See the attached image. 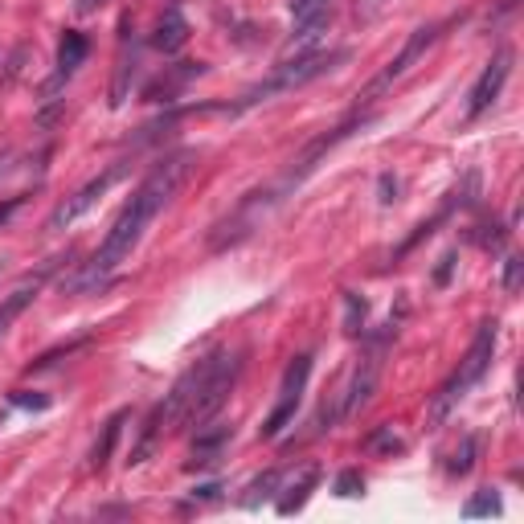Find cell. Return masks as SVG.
Returning <instances> with one entry per match:
<instances>
[{
  "instance_id": "cell-32",
  "label": "cell",
  "mask_w": 524,
  "mask_h": 524,
  "mask_svg": "<svg viewBox=\"0 0 524 524\" xmlns=\"http://www.w3.org/2000/svg\"><path fill=\"white\" fill-rule=\"evenodd\" d=\"M95 5H103V0H78V13H91Z\"/></svg>"
},
{
  "instance_id": "cell-23",
  "label": "cell",
  "mask_w": 524,
  "mask_h": 524,
  "mask_svg": "<svg viewBox=\"0 0 524 524\" xmlns=\"http://www.w3.org/2000/svg\"><path fill=\"white\" fill-rule=\"evenodd\" d=\"M361 492H365V475H361L357 467H344V471L336 475V496L353 500V496H361Z\"/></svg>"
},
{
  "instance_id": "cell-24",
  "label": "cell",
  "mask_w": 524,
  "mask_h": 524,
  "mask_svg": "<svg viewBox=\"0 0 524 524\" xmlns=\"http://www.w3.org/2000/svg\"><path fill=\"white\" fill-rule=\"evenodd\" d=\"M484 512H500V496L496 492H479L475 500H467L463 516H484Z\"/></svg>"
},
{
  "instance_id": "cell-3",
  "label": "cell",
  "mask_w": 524,
  "mask_h": 524,
  "mask_svg": "<svg viewBox=\"0 0 524 524\" xmlns=\"http://www.w3.org/2000/svg\"><path fill=\"white\" fill-rule=\"evenodd\" d=\"M492 357H496V320L488 324H479L471 348H467V357L459 361V369L439 385V393H434V402H430V422H447L451 410L467 398V393L484 381V373L492 369Z\"/></svg>"
},
{
  "instance_id": "cell-29",
  "label": "cell",
  "mask_w": 524,
  "mask_h": 524,
  "mask_svg": "<svg viewBox=\"0 0 524 524\" xmlns=\"http://www.w3.org/2000/svg\"><path fill=\"white\" fill-rule=\"evenodd\" d=\"M520 283V258H508V267H504V291H516Z\"/></svg>"
},
{
  "instance_id": "cell-28",
  "label": "cell",
  "mask_w": 524,
  "mask_h": 524,
  "mask_svg": "<svg viewBox=\"0 0 524 524\" xmlns=\"http://www.w3.org/2000/svg\"><path fill=\"white\" fill-rule=\"evenodd\" d=\"M13 402H17V406H29V410H46V406H50V398H41V393H17Z\"/></svg>"
},
{
  "instance_id": "cell-5",
  "label": "cell",
  "mask_w": 524,
  "mask_h": 524,
  "mask_svg": "<svg viewBox=\"0 0 524 524\" xmlns=\"http://www.w3.org/2000/svg\"><path fill=\"white\" fill-rule=\"evenodd\" d=\"M279 201H283V197H279L275 185L246 193V197H242V201L222 217V222H217V226L209 230V250H230V246L246 242L262 222H267V213H271Z\"/></svg>"
},
{
  "instance_id": "cell-10",
  "label": "cell",
  "mask_w": 524,
  "mask_h": 524,
  "mask_svg": "<svg viewBox=\"0 0 524 524\" xmlns=\"http://www.w3.org/2000/svg\"><path fill=\"white\" fill-rule=\"evenodd\" d=\"M508 74H512V50L500 46V50L492 54V62L484 66V74H479L475 86H471V95H467V119H479V115H484V111L504 95Z\"/></svg>"
},
{
  "instance_id": "cell-20",
  "label": "cell",
  "mask_w": 524,
  "mask_h": 524,
  "mask_svg": "<svg viewBox=\"0 0 524 524\" xmlns=\"http://www.w3.org/2000/svg\"><path fill=\"white\" fill-rule=\"evenodd\" d=\"M475 455H479V439H475V434H467V439L455 447V455H451L447 471H451V475H467V471L475 467Z\"/></svg>"
},
{
  "instance_id": "cell-8",
  "label": "cell",
  "mask_w": 524,
  "mask_h": 524,
  "mask_svg": "<svg viewBox=\"0 0 524 524\" xmlns=\"http://www.w3.org/2000/svg\"><path fill=\"white\" fill-rule=\"evenodd\" d=\"M434 41H439V25H418V29L406 37L402 54L393 58V62H389V66H385V70H381V74H377V78L365 86V91L357 95V115H369L365 107H369V103H377V99L389 91V86L398 82V78H402V74H406V70H410V66H414V62H418V58H422L430 46H434Z\"/></svg>"
},
{
  "instance_id": "cell-31",
  "label": "cell",
  "mask_w": 524,
  "mask_h": 524,
  "mask_svg": "<svg viewBox=\"0 0 524 524\" xmlns=\"http://www.w3.org/2000/svg\"><path fill=\"white\" fill-rule=\"evenodd\" d=\"M13 152H0V181H5V177H13Z\"/></svg>"
},
{
  "instance_id": "cell-22",
  "label": "cell",
  "mask_w": 524,
  "mask_h": 524,
  "mask_svg": "<svg viewBox=\"0 0 524 524\" xmlns=\"http://www.w3.org/2000/svg\"><path fill=\"white\" fill-rule=\"evenodd\" d=\"M275 488H279V471H267V475H262V479H254V484L246 488L250 496H246L242 504H246V508H258V504H262V500H267V496H271Z\"/></svg>"
},
{
  "instance_id": "cell-6",
  "label": "cell",
  "mask_w": 524,
  "mask_h": 524,
  "mask_svg": "<svg viewBox=\"0 0 524 524\" xmlns=\"http://www.w3.org/2000/svg\"><path fill=\"white\" fill-rule=\"evenodd\" d=\"M389 336H393V324H389V332H377V336L365 340V353H361L353 377H348V385H344L340 418H357V414L369 406L373 389H377V377H381V365H385L381 357H385V348H389Z\"/></svg>"
},
{
  "instance_id": "cell-15",
  "label": "cell",
  "mask_w": 524,
  "mask_h": 524,
  "mask_svg": "<svg viewBox=\"0 0 524 524\" xmlns=\"http://www.w3.org/2000/svg\"><path fill=\"white\" fill-rule=\"evenodd\" d=\"M185 41H189V21H185V13H181L177 5H172V9H164V17L156 21L152 46H156L160 54H177Z\"/></svg>"
},
{
  "instance_id": "cell-13",
  "label": "cell",
  "mask_w": 524,
  "mask_h": 524,
  "mask_svg": "<svg viewBox=\"0 0 524 524\" xmlns=\"http://www.w3.org/2000/svg\"><path fill=\"white\" fill-rule=\"evenodd\" d=\"M230 439H234V426H226V422H213V426L205 422V426H197L189 467H213L217 459H222V451H226Z\"/></svg>"
},
{
  "instance_id": "cell-2",
  "label": "cell",
  "mask_w": 524,
  "mask_h": 524,
  "mask_svg": "<svg viewBox=\"0 0 524 524\" xmlns=\"http://www.w3.org/2000/svg\"><path fill=\"white\" fill-rule=\"evenodd\" d=\"M340 62H348V50H312V54H295V58L279 62L262 82H254L230 111H246V107H258V103H271L275 95L299 91V86H308V82L324 78L328 70H336Z\"/></svg>"
},
{
  "instance_id": "cell-9",
  "label": "cell",
  "mask_w": 524,
  "mask_h": 524,
  "mask_svg": "<svg viewBox=\"0 0 524 524\" xmlns=\"http://www.w3.org/2000/svg\"><path fill=\"white\" fill-rule=\"evenodd\" d=\"M123 172H127V164H111L107 172H99V177L95 181H86L78 193H70L54 213H50V230H66V226H74L78 222V217L86 213V209H95L103 197H107V189L123 177Z\"/></svg>"
},
{
  "instance_id": "cell-21",
  "label": "cell",
  "mask_w": 524,
  "mask_h": 524,
  "mask_svg": "<svg viewBox=\"0 0 524 524\" xmlns=\"http://www.w3.org/2000/svg\"><path fill=\"white\" fill-rule=\"evenodd\" d=\"M365 451H377V455H393V451H406V443L393 434V426H381L377 434H369V443Z\"/></svg>"
},
{
  "instance_id": "cell-30",
  "label": "cell",
  "mask_w": 524,
  "mask_h": 524,
  "mask_svg": "<svg viewBox=\"0 0 524 524\" xmlns=\"http://www.w3.org/2000/svg\"><path fill=\"white\" fill-rule=\"evenodd\" d=\"M451 271H455V254H447V258H443V267L434 271V279H439V283H447V279H451Z\"/></svg>"
},
{
  "instance_id": "cell-27",
  "label": "cell",
  "mask_w": 524,
  "mask_h": 524,
  "mask_svg": "<svg viewBox=\"0 0 524 524\" xmlns=\"http://www.w3.org/2000/svg\"><path fill=\"white\" fill-rule=\"evenodd\" d=\"M377 201H381V205H393V201H398V181H393L389 172L381 177V197H377Z\"/></svg>"
},
{
  "instance_id": "cell-4",
  "label": "cell",
  "mask_w": 524,
  "mask_h": 524,
  "mask_svg": "<svg viewBox=\"0 0 524 524\" xmlns=\"http://www.w3.org/2000/svg\"><path fill=\"white\" fill-rule=\"evenodd\" d=\"M238 377H242V353H230V348L197 361V389H193V406H189V426H205L222 414Z\"/></svg>"
},
{
  "instance_id": "cell-16",
  "label": "cell",
  "mask_w": 524,
  "mask_h": 524,
  "mask_svg": "<svg viewBox=\"0 0 524 524\" xmlns=\"http://www.w3.org/2000/svg\"><path fill=\"white\" fill-rule=\"evenodd\" d=\"M316 484H320V467H316V463H312V467H303V471L291 479V484L283 488L287 496H279V504H275L279 516H295L303 504H308V496L316 492Z\"/></svg>"
},
{
  "instance_id": "cell-12",
  "label": "cell",
  "mask_w": 524,
  "mask_h": 524,
  "mask_svg": "<svg viewBox=\"0 0 524 524\" xmlns=\"http://www.w3.org/2000/svg\"><path fill=\"white\" fill-rule=\"evenodd\" d=\"M86 54H91V41H86V33H78V29H66L62 33V41H58V58H54V78L46 82V103L62 91V82H70L74 78V70L86 62Z\"/></svg>"
},
{
  "instance_id": "cell-25",
  "label": "cell",
  "mask_w": 524,
  "mask_h": 524,
  "mask_svg": "<svg viewBox=\"0 0 524 524\" xmlns=\"http://www.w3.org/2000/svg\"><path fill=\"white\" fill-rule=\"evenodd\" d=\"M385 5H389V0H357V21H377L381 13H385Z\"/></svg>"
},
{
  "instance_id": "cell-18",
  "label": "cell",
  "mask_w": 524,
  "mask_h": 524,
  "mask_svg": "<svg viewBox=\"0 0 524 524\" xmlns=\"http://www.w3.org/2000/svg\"><path fill=\"white\" fill-rule=\"evenodd\" d=\"M123 422H127V410H119V414H111V418L103 422V434H99V443H95V451H91V467H95V471L107 467V459H111V451H115V443H119V434H123Z\"/></svg>"
},
{
  "instance_id": "cell-17",
  "label": "cell",
  "mask_w": 524,
  "mask_h": 524,
  "mask_svg": "<svg viewBox=\"0 0 524 524\" xmlns=\"http://www.w3.org/2000/svg\"><path fill=\"white\" fill-rule=\"evenodd\" d=\"M37 291H41V279H29V283H21L17 291H9L5 299H0V336H5V332L13 328V320L37 299Z\"/></svg>"
},
{
  "instance_id": "cell-7",
  "label": "cell",
  "mask_w": 524,
  "mask_h": 524,
  "mask_svg": "<svg viewBox=\"0 0 524 524\" xmlns=\"http://www.w3.org/2000/svg\"><path fill=\"white\" fill-rule=\"evenodd\" d=\"M308 377H312V353H299V357L287 365V373H283L279 402H275V410L267 414V422L258 426V439H279V434L295 422L299 402H303V389H308Z\"/></svg>"
},
{
  "instance_id": "cell-26",
  "label": "cell",
  "mask_w": 524,
  "mask_h": 524,
  "mask_svg": "<svg viewBox=\"0 0 524 524\" xmlns=\"http://www.w3.org/2000/svg\"><path fill=\"white\" fill-rule=\"evenodd\" d=\"M21 205H25V193H13V197H5V201H0V226H5L9 217L21 209Z\"/></svg>"
},
{
  "instance_id": "cell-1",
  "label": "cell",
  "mask_w": 524,
  "mask_h": 524,
  "mask_svg": "<svg viewBox=\"0 0 524 524\" xmlns=\"http://www.w3.org/2000/svg\"><path fill=\"white\" fill-rule=\"evenodd\" d=\"M193 168H197V152H172V156H164L160 164H152V172L140 181V189L131 193V201L119 209L115 226L107 230V238H103V246L95 250V258L70 279V291H78V287H103L107 275L119 267L123 258H131V250L140 246L144 230L152 226V217L181 193V185L189 181Z\"/></svg>"
},
{
  "instance_id": "cell-14",
  "label": "cell",
  "mask_w": 524,
  "mask_h": 524,
  "mask_svg": "<svg viewBox=\"0 0 524 524\" xmlns=\"http://www.w3.org/2000/svg\"><path fill=\"white\" fill-rule=\"evenodd\" d=\"M119 33H123V46H119V66H115V82H111V107H123V103H127V95H131V78H136V66H140L136 41H127L123 21H119Z\"/></svg>"
},
{
  "instance_id": "cell-11",
  "label": "cell",
  "mask_w": 524,
  "mask_h": 524,
  "mask_svg": "<svg viewBox=\"0 0 524 524\" xmlns=\"http://www.w3.org/2000/svg\"><path fill=\"white\" fill-rule=\"evenodd\" d=\"M328 17H332V0H291V58L295 54H312V46L320 41V33H328Z\"/></svg>"
},
{
  "instance_id": "cell-19",
  "label": "cell",
  "mask_w": 524,
  "mask_h": 524,
  "mask_svg": "<svg viewBox=\"0 0 524 524\" xmlns=\"http://www.w3.org/2000/svg\"><path fill=\"white\" fill-rule=\"evenodd\" d=\"M365 316H369V303L357 291H344V332L361 336L365 332Z\"/></svg>"
}]
</instances>
